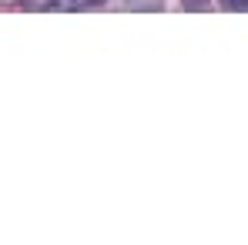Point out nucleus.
<instances>
[{
    "mask_svg": "<svg viewBox=\"0 0 248 245\" xmlns=\"http://www.w3.org/2000/svg\"><path fill=\"white\" fill-rule=\"evenodd\" d=\"M104 0H37L34 7L47 10V14H78V10H94Z\"/></svg>",
    "mask_w": 248,
    "mask_h": 245,
    "instance_id": "1",
    "label": "nucleus"
},
{
    "mask_svg": "<svg viewBox=\"0 0 248 245\" xmlns=\"http://www.w3.org/2000/svg\"><path fill=\"white\" fill-rule=\"evenodd\" d=\"M221 7H228V10H245L248 0H221Z\"/></svg>",
    "mask_w": 248,
    "mask_h": 245,
    "instance_id": "2",
    "label": "nucleus"
},
{
    "mask_svg": "<svg viewBox=\"0 0 248 245\" xmlns=\"http://www.w3.org/2000/svg\"><path fill=\"white\" fill-rule=\"evenodd\" d=\"M185 10H208V0H185Z\"/></svg>",
    "mask_w": 248,
    "mask_h": 245,
    "instance_id": "3",
    "label": "nucleus"
}]
</instances>
